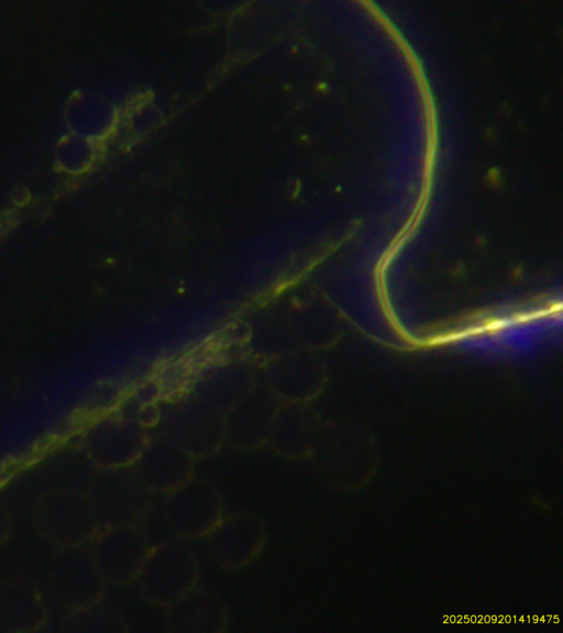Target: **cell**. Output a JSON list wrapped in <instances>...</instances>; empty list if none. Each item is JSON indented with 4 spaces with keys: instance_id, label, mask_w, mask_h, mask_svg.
<instances>
[{
    "instance_id": "1",
    "label": "cell",
    "mask_w": 563,
    "mask_h": 633,
    "mask_svg": "<svg viewBox=\"0 0 563 633\" xmlns=\"http://www.w3.org/2000/svg\"><path fill=\"white\" fill-rule=\"evenodd\" d=\"M553 310L499 316L473 326L461 336L467 345L494 352H521L539 343L553 327ZM465 343V344H466Z\"/></svg>"
}]
</instances>
